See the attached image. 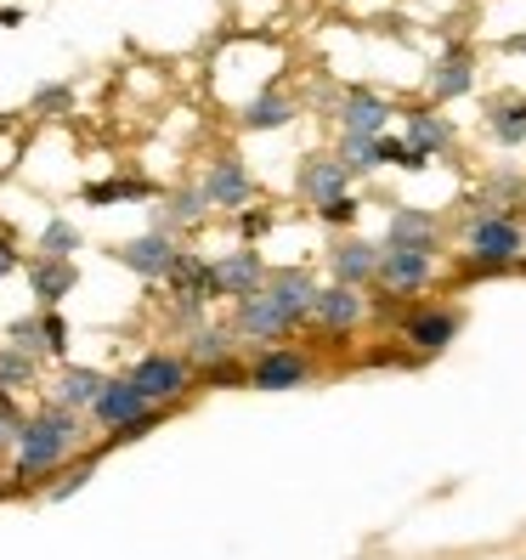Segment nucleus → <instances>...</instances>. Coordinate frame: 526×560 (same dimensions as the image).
<instances>
[{"mask_svg":"<svg viewBox=\"0 0 526 560\" xmlns=\"http://www.w3.org/2000/svg\"><path fill=\"white\" fill-rule=\"evenodd\" d=\"M28 385H35V357L0 346V397H17V390H28Z\"/></svg>","mask_w":526,"mask_h":560,"instance_id":"obj_28","label":"nucleus"},{"mask_svg":"<svg viewBox=\"0 0 526 560\" xmlns=\"http://www.w3.org/2000/svg\"><path fill=\"white\" fill-rule=\"evenodd\" d=\"M453 335H458V312H453V306H442V312H419V317H408V328H402V340H408L419 357L447 351Z\"/></svg>","mask_w":526,"mask_h":560,"instance_id":"obj_18","label":"nucleus"},{"mask_svg":"<svg viewBox=\"0 0 526 560\" xmlns=\"http://www.w3.org/2000/svg\"><path fill=\"white\" fill-rule=\"evenodd\" d=\"M85 413H91L96 424H103V431H119V424L142 419V413H148V402H142V390L119 374V380H103V390H96V402H91Z\"/></svg>","mask_w":526,"mask_h":560,"instance_id":"obj_11","label":"nucleus"},{"mask_svg":"<svg viewBox=\"0 0 526 560\" xmlns=\"http://www.w3.org/2000/svg\"><path fill=\"white\" fill-rule=\"evenodd\" d=\"M340 164H346V171H379L374 142L369 137H340Z\"/></svg>","mask_w":526,"mask_h":560,"instance_id":"obj_32","label":"nucleus"},{"mask_svg":"<svg viewBox=\"0 0 526 560\" xmlns=\"http://www.w3.org/2000/svg\"><path fill=\"white\" fill-rule=\"evenodd\" d=\"M210 283H215V301H249L267 283V260L255 249H226L221 260H210Z\"/></svg>","mask_w":526,"mask_h":560,"instance_id":"obj_5","label":"nucleus"},{"mask_svg":"<svg viewBox=\"0 0 526 560\" xmlns=\"http://www.w3.org/2000/svg\"><path fill=\"white\" fill-rule=\"evenodd\" d=\"M125 380L142 390L148 408H171L192 390V362L176 357V351H148V357H137V369H130Z\"/></svg>","mask_w":526,"mask_h":560,"instance_id":"obj_2","label":"nucleus"},{"mask_svg":"<svg viewBox=\"0 0 526 560\" xmlns=\"http://www.w3.org/2000/svg\"><path fill=\"white\" fill-rule=\"evenodd\" d=\"M199 192H204V205L210 210H249V199H255V176L244 171V159H215L210 171H204V182H199Z\"/></svg>","mask_w":526,"mask_h":560,"instance_id":"obj_6","label":"nucleus"},{"mask_svg":"<svg viewBox=\"0 0 526 560\" xmlns=\"http://www.w3.org/2000/svg\"><path fill=\"white\" fill-rule=\"evenodd\" d=\"M238 119H244V130H283L294 119V103H289V96H278V91H267V96H255Z\"/></svg>","mask_w":526,"mask_h":560,"instance_id":"obj_24","label":"nucleus"},{"mask_svg":"<svg viewBox=\"0 0 526 560\" xmlns=\"http://www.w3.org/2000/svg\"><path fill=\"white\" fill-rule=\"evenodd\" d=\"M46 260H74V249H80V226L74 221H62V215H51L46 226H40V244H35Z\"/></svg>","mask_w":526,"mask_h":560,"instance_id":"obj_26","label":"nucleus"},{"mask_svg":"<svg viewBox=\"0 0 526 560\" xmlns=\"http://www.w3.org/2000/svg\"><path fill=\"white\" fill-rule=\"evenodd\" d=\"M465 244H470V255L481 260V267H510V260H521V249H526V233L510 215H476Z\"/></svg>","mask_w":526,"mask_h":560,"instance_id":"obj_3","label":"nucleus"},{"mask_svg":"<svg viewBox=\"0 0 526 560\" xmlns=\"http://www.w3.org/2000/svg\"><path fill=\"white\" fill-rule=\"evenodd\" d=\"M374 260H379V249H374V244H363V238H346V244L328 249V267H335V283H346V289L369 283V278H374Z\"/></svg>","mask_w":526,"mask_h":560,"instance_id":"obj_19","label":"nucleus"},{"mask_svg":"<svg viewBox=\"0 0 526 560\" xmlns=\"http://www.w3.org/2000/svg\"><path fill=\"white\" fill-rule=\"evenodd\" d=\"M17 431H23V408L17 397H0V453L17 447Z\"/></svg>","mask_w":526,"mask_h":560,"instance_id":"obj_34","label":"nucleus"},{"mask_svg":"<svg viewBox=\"0 0 526 560\" xmlns=\"http://www.w3.org/2000/svg\"><path fill=\"white\" fill-rule=\"evenodd\" d=\"M74 283H80L74 260H46V255H35V260H28V289H35L40 312H57V301H69V294H74Z\"/></svg>","mask_w":526,"mask_h":560,"instance_id":"obj_15","label":"nucleus"},{"mask_svg":"<svg viewBox=\"0 0 526 560\" xmlns=\"http://www.w3.org/2000/svg\"><path fill=\"white\" fill-rule=\"evenodd\" d=\"M17 23H23V12H17V7H7V12H0V28H17Z\"/></svg>","mask_w":526,"mask_h":560,"instance_id":"obj_39","label":"nucleus"},{"mask_svg":"<svg viewBox=\"0 0 526 560\" xmlns=\"http://www.w3.org/2000/svg\"><path fill=\"white\" fill-rule=\"evenodd\" d=\"M233 328H221V323H199V328H192V335H187V362H192V369H215V362H226V357H233Z\"/></svg>","mask_w":526,"mask_h":560,"instance_id":"obj_20","label":"nucleus"},{"mask_svg":"<svg viewBox=\"0 0 526 560\" xmlns=\"http://www.w3.org/2000/svg\"><path fill=\"white\" fill-rule=\"evenodd\" d=\"M238 226L255 238V233H267V215H260V210H238Z\"/></svg>","mask_w":526,"mask_h":560,"instance_id":"obj_38","label":"nucleus"},{"mask_svg":"<svg viewBox=\"0 0 526 560\" xmlns=\"http://www.w3.org/2000/svg\"><path fill=\"white\" fill-rule=\"evenodd\" d=\"M419 159H431V153H447L453 148V125L442 119V114H424V108H413L408 114V137H402Z\"/></svg>","mask_w":526,"mask_h":560,"instance_id":"obj_21","label":"nucleus"},{"mask_svg":"<svg viewBox=\"0 0 526 560\" xmlns=\"http://www.w3.org/2000/svg\"><path fill=\"white\" fill-rule=\"evenodd\" d=\"M103 369H85V362H62V374L51 385V402L57 408H69V413H85L96 402V390H103Z\"/></svg>","mask_w":526,"mask_h":560,"instance_id":"obj_16","label":"nucleus"},{"mask_svg":"<svg viewBox=\"0 0 526 560\" xmlns=\"http://www.w3.org/2000/svg\"><path fill=\"white\" fill-rule=\"evenodd\" d=\"M436 215L424 210H397L385 221V249H419V255H436Z\"/></svg>","mask_w":526,"mask_h":560,"instance_id":"obj_17","label":"nucleus"},{"mask_svg":"<svg viewBox=\"0 0 526 560\" xmlns=\"http://www.w3.org/2000/svg\"><path fill=\"white\" fill-rule=\"evenodd\" d=\"M289 335L283 312L267 301V294H249V301H233V340H260V346H278Z\"/></svg>","mask_w":526,"mask_h":560,"instance_id":"obj_10","label":"nucleus"},{"mask_svg":"<svg viewBox=\"0 0 526 560\" xmlns=\"http://www.w3.org/2000/svg\"><path fill=\"white\" fill-rule=\"evenodd\" d=\"M476 85V69H470V57H447V62H436V74H431V96L436 103H453V96H465Z\"/></svg>","mask_w":526,"mask_h":560,"instance_id":"obj_23","label":"nucleus"},{"mask_svg":"<svg viewBox=\"0 0 526 560\" xmlns=\"http://www.w3.org/2000/svg\"><path fill=\"white\" fill-rule=\"evenodd\" d=\"M204 215H210L204 192H199V187H182V192H171V199L159 205V233H176V226H199Z\"/></svg>","mask_w":526,"mask_h":560,"instance_id":"obj_22","label":"nucleus"},{"mask_svg":"<svg viewBox=\"0 0 526 560\" xmlns=\"http://www.w3.org/2000/svg\"><path fill=\"white\" fill-rule=\"evenodd\" d=\"M40 346H46V357H69V323H62V312H40Z\"/></svg>","mask_w":526,"mask_h":560,"instance_id":"obj_33","label":"nucleus"},{"mask_svg":"<svg viewBox=\"0 0 526 560\" xmlns=\"http://www.w3.org/2000/svg\"><path fill=\"white\" fill-rule=\"evenodd\" d=\"M294 187H301L312 205H328V199H346V192H351V171L340 159H328V153H312L301 164V176H294Z\"/></svg>","mask_w":526,"mask_h":560,"instance_id":"obj_13","label":"nucleus"},{"mask_svg":"<svg viewBox=\"0 0 526 560\" xmlns=\"http://www.w3.org/2000/svg\"><path fill=\"white\" fill-rule=\"evenodd\" d=\"M374 278H379L390 294H419L424 283L436 278V255H419V249H379Z\"/></svg>","mask_w":526,"mask_h":560,"instance_id":"obj_8","label":"nucleus"},{"mask_svg":"<svg viewBox=\"0 0 526 560\" xmlns=\"http://www.w3.org/2000/svg\"><path fill=\"white\" fill-rule=\"evenodd\" d=\"M504 46H510V51H526V35H510Z\"/></svg>","mask_w":526,"mask_h":560,"instance_id":"obj_40","label":"nucleus"},{"mask_svg":"<svg viewBox=\"0 0 526 560\" xmlns=\"http://www.w3.org/2000/svg\"><path fill=\"white\" fill-rule=\"evenodd\" d=\"M7 346L40 362V357H46V346H40V312H35V317H17V323H7Z\"/></svg>","mask_w":526,"mask_h":560,"instance_id":"obj_30","label":"nucleus"},{"mask_svg":"<svg viewBox=\"0 0 526 560\" xmlns=\"http://www.w3.org/2000/svg\"><path fill=\"white\" fill-rule=\"evenodd\" d=\"M317 215L328 226H351L356 221V199H351V192H346V199H328V205H317Z\"/></svg>","mask_w":526,"mask_h":560,"instance_id":"obj_35","label":"nucleus"},{"mask_svg":"<svg viewBox=\"0 0 526 560\" xmlns=\"http://www.w3.org/2000/svg\"><path fill=\"white\" fill-rule=\"evenodd\" d=\"M80 442H85L80 413L57 408V402L23 413V431H17V447H12V487H35L40 476H57L80 453Z\"/></svg>","mask_w":526,"mask_h":560,"instance_id":"obj_1","label":"nucleus"},{"mask_svg":"<svg viewBox=\"0 0 526 560\" xmlns=\"http://www.w3.org/2000/svg\"><path fill=\"white\" fill-rule=\"evenodd\" d=\"M0 492H12V481H0Z\"/></svg>","mask_w":526,"mask_h":560,"instance_id":"obj_41","label":"nucleus"},{"mask_svg":"<svg viewBox=\"0 0 526 560\" xmlns=\"http://www.w3.org/2000/svg\"><path fill=\"white\" fill-rule=\"evenodd\" d=\"M28 108H35V114H46V119H57V114H69L74 108V85H40L35 96H28Z\"/></svg>","mask_w":526,"mask_h":560,"instance_id":"obj_31","label":"nucleus"},{"mask_svg":"<svg viewBox=\"0 0 526 560\" xmlns=\"http://www.w3.org/2000/svg\"><path fill=\"white\" fill-rule=\"evenodd\" d=\"M153 182H137V176H114V182H91L85 187V205L108 210V205H125V199H148Z\"/></svg>","mask_w":526,"mask_h":560,"instance_id":"obj_25","label":"nucleus"},{"mask_svg":"<svg viewBox=\"0 0 526 560\" xmlns=\"http://www.w3.org/2000/svg\"><path fill=\"white\" fill-rule=\"evenodd\" d=\"M176 255H182V249H176V238H171V233H159V226H153V233L125 238V244L114 249L119 267H125V272H137V278H148V283H164V278H171Z\"/></svg>","mask_w":526,"mask_h":560,"instance_id":"obj_4","label":"nucleus"},{"mask_svg":"<svg viewBox=\"0 0 526 560\" xmlns=\"http://www.w3.org/2000/svg\"><path fill=\"white\" fill-rule=\"evenodd\" d=\"M91 476H96V453H85L80 465H62V470H57V481L46 487V499H51V504H62V499H74V492H80V487H85Z\"/></svg>","mask_w":526,"mask_h":560,"instance_id":"obj_29","label":"nucleus"},{"mask_svg":"<svg viewBox=\"0 0 526 560\" xmlns=\"http://www.w3.org/2000/svg\"><path fill=\"white\" fill-rule=\"evenodd\" d=\"M385 125H390V103L374 91H346L340 96V130L346 137H385Z\"/></svg>","mask_w":526,"mask_h":560,"instance_id":"obj_14","label":"nucleus"},{"mask_svg":"<svg viewBox=\"0 0 526 560\" xmlns=\"http://www.w3.org/2000/svg\"><path fill=\"white\" fill-rule=\"evenodd\" d=\"M487 130H492V137H499L504 148H521V142H526V96H515V103H499V108H492Z\"/></svg>","mask_w":526,"mask_h":560,"instance_id":"obj_27","label":"nucleus"},{"mask_svg":"<svg viewBox=\"0 0 526 560\" xmlns=\"http://www.w3.org/2000/svg\"><path fill=\"white\" fill-rule=\"evenodd\" d=\"M306 380H312V362L301 351H289V346H267L244 369V385H255V390H294Z\"/></svg>","mask_w":526,"mask_h":560,"instance_id":"obj_7","label":"nucleus"},{"mask_svg":"<svg viewBox=\"0 0 526 560\" xmlns=\"http://www.w3.org/2000/svg\"><path fill=\"white\" fill-rule=\"evenodd\" d=\"M260 294H267V301L283 312V323L294 328V323H306V317H312V294H317V283H312V272H301V267H283V272H267Z\"/></svg>","mask_w":526,"mask_h":560,"instance_id":"obj_9","label":"nucleus"},{"mask_svg":"<svg viewBox=\"0 0 526 560\" xmlns=\"http://www.w3.org/2000/svg\"><path fill=\"white\" fill-rule=\"evenodd\" d=\"M215 385H244V369H238V362L233 357H226V362H215V369H204Z\"/></svg>","mask_w":526,"mask_h":560,"instance_id":"obj_36","label":"nucleus"},{"mask_svg":"<svg viewBox=\"0 0 526 560\" xmlns=\"http://www.w3.org/2000/svg\"><path fill=\"white\" fill-rule=\"evenodd\" d=\"M312 317L328 328V335H346V328H356L369 317V301L356 289H346V283H328V289L312 294Z\"/></svg>","mask_w":526,"mask_h":560,"instance_id":"obj_12","label":"nucleus"},{"mask_svg":"<svg viewBox=\"0 0 526 560\" xmlns=\"http://www.w3.org/2000/svg\"><path fill=\"white\" fill-rule=\"evenodd\" d=\"M17 267H23V255H17V244H12L7 233H0V278H12Z\"/></svg>","mask_w":526,"mask_h":560,"instance_id":"obj_37","label":"nucleus"}]
</instances>
